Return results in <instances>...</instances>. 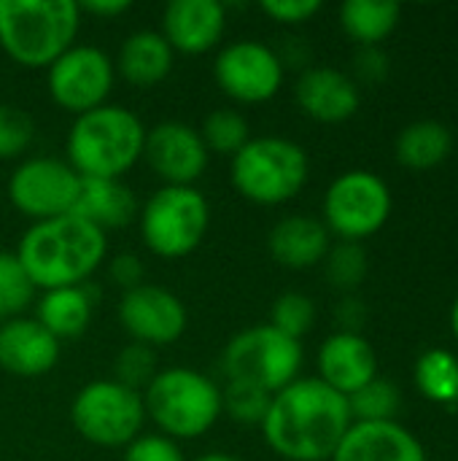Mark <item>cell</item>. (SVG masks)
<instances>
[{
    "label": "cell",
    "instance_id": "obj_1",
    "mask_svg": "<svg viewBox=\"0 0 458 461\" xmlns=\"http://www.w3.org/2000/svg\"><path fill=\"white\" fill-rule=\"evenodd\" d=\"M348 397L319 378H297L273 394L262 435L286 461H332L351 429Z\"/></svg>",
    "mask_w": 458,
    "mask_h": 461
},
{
    "label": "cell",
    "instance_id": "obj_2",
    "mask_svg": "<svg viewBox=\"0 0 458 461\" xmlns=\"http://www.w3.org/2000/svg\"><path fill=\"white\" fill-rule=\"evenodd\" d=\"M108 251L105 232L67 213L35 221L16 246V259L35 289L84 286L103 265Z\"/></svg>",
    "mask_w": 458,
    "mask_h": 461
},
{
    "label": "cell",
    "instance_id": "obj_3",
    "mask_svg": "<svg viewBox=\"0 0 458 461\" xmlns=\"http://www.w3.org/2000/svg\"><path fill=\"white\" fill-rule=\"evenodd\" d=\"M143 122L130 108L105 103L76 116L65 140L67 165L81 178L121 181V176L143 159Z\"/></svg>",
    "mask_w": 458,
    "mask_h": 461
},
{
    "label": "cell",
    "instance_id": "obj_4",
    "mask_svg": "<svg viewBox=\"0 0 458 461\" xmlns=\"http://www.w3.org/2000/svg\"><path fill=\"white\" fill-rule=\"evenodd\" d=\"M81 27L76 0H0V46L22 68H51Z\"/></svg>",
    "mask_w": 458,
    "mask_h": 461
},
{
    "label": "cell",
    "instance_id": "obj_5",
    "mask_svg": "<svg viewBox=\"0 0 458 461\" xmlns=\"http://www.w3.org/2000/svg\"><path fill=\"white\" fill-rule=\"evenodd\" d=\"M146 419L170 440H194L213 429L221 413V386L192 367H167L143 389Z\"/></svg>",
    "mask_w": 458,
    "mask_h": 461
},
{
    "label": "cell",
    "instance_id": "obj_6",
    "mask_svg": "<svg viewBox=\"0 0 458 461\" xmlns=\"http://www.w3.org/2000/svg\"><path fill=\"white\" fill-rule=\"evenodd\" d=\"M310 176L308 151L278 135L251 138L229 162L235 192L254 205H283L294 200Z\"/></svg>",
    "mask_w": 458,
    "mask_h": 461
},
{
    "label": "cell",
    "instance_id": "obj_7",
    "mask_svg": "<svg viewBox=\"0 0 458 461\" xmlns=\"http://www.w3.org/2000/svg\"><path fill=\"white\" fill-rule=\"evenodd\" d=\"M302 367L300 340L278 332L270 324H256L238 332L221 354L224 384H246L267 394H278L297 381Z\"/></svg>",
    "mask_w": 458,
    "mask_h": 461
},
{
    "label": "cell",
    "instance_id": "obj_8",
    "mask_svg": "<svg viewBox=\"0 0 458 461\" xmlns=\"http://www.w3.org/2000/svg\"><path fill=\"white\" fill-rule=\"evenodd\" d=\"M138 224L154 257L184 259L200 249L211 224V205L194 186H162L143 203Z\"/></svg>",
    "mask_w": 458,
    "mask_h": 461
},
{
    "label": "cell",
    "instance_id": "obj_9",
    "mask_svg": "<svg viewBox=\"0 0 458 461\" xmlns=\"http://www.w3.org/2000/svg\"><path fill=\"white\" fill-rule=\"evenodd\" d=\"M76 432L100 448H127L143 429L146 408L140 392L121 386L113 378L92 381L78 389L70 405Z\"/></svg>",
    "mask_w": 458,
    "mask_h": 461
},
{
    "label": "cell",
    "instance_id": "obj_10",
    "mask_svg": "<svg viewBox=\"0 0 458 461\" xmlns=\"http://www.w3.org/2000/svg\"><path fill=\"white\" fill-rule=\"evenodd\" d=\"M391 216V192L386 181L370 170H348L337 176L324 197V227L346 243L375 235Z\"/></svg>",
    "mask_w": 458,
    "mask_h": 461
},
{
    "label": "cell",
    "instance_id": "obj_11",
    "mask_svg": "<svg viewBox=\"0 0 458 461\" xmlns=\"http://www.w3.org/2000/svg\"><path fill=\"white\" fill-rule=\"evenodd\" d=\"M78 192L81 176L67 165V159L54 157H30L16 165L8 178L11 205L32 219V224L73 213Z\"/></svg>",
    "mask_w": 458,
    "mask_h": 461
},
{
    "label": "cell",
    "instance_id": "obj_12",
    "mask_svg": "<svg viewBox=\"0 0 458 461\" xmlns=\"http://www.w3.org/2000/svg\"><path fill=\"white\" fill-rule=\"evenodd\" d=\"M46 70L51 100L73 116L105 105L116 81V65L97 46H70Z\"/></svg>",
    "mask_w": 458,
    "mask_h": 461
},
{
    "label": "cell",
    "instance_id": "obj_13",
    "mask_svg": "<svg viewBox=\"0 0 458 461\" xmlns=\"http://www.w3.org/2000/svg\"><path fill=\"white\" fill-rule=\"evenodd\" d=\"M213 78L229 100L256 105L281 92L283 62L278 51L262 41H235L219 51L213 62Z\"/></svg>",
    "mask_w": 458,
    "mask_h": 461
},
{
    "label": "cell",
    "instance_id": "obj_14",
    "mask_svg": "<svg viewBox=\"0 0 458 461\" xmlns=\"http://www.w3.org/2000/svg\"><path fill=\"white\" fill-rule=\"evenodd\" d=\"M119 321L132 343H143L148 348L175 343L189 324L186 305L170 289L140 284L121 294L119 303Z\"/></svg>",
    "mask_w": 458,
    "mask_h": 461
},
{
    "label": "cell",
    "instance_id": "obj_15",
    "mask_svg": "<svg viewBox=\"0 0 458 461\" xmlns=\"http://www.w3.org/2000/svg\"><path fill=\"white\" fill-rule=\"evenodd\" d=\"M143 159L165 181V186H192L205 173L211 154L200 138V130L186 122L167 119L146 130Z\"/></svg>",
    "mask_w": 458,
    "mask_h": 461
},
{
    "label": "cell",
    "instance_id": "obj_16",
    "mask_svg": "<svg viewBox=\"0 0 458 461\" xmlns=\"http://www.w3.org/2000/svg\"><path fill=\"white\" fill-rule=\"evenodd\" d=\"M227 8L219 0H170L162 14V35L173 51L205 54L219 46Z\"/></svg>",
    "mask_w": 458,
    "mask_h": 461
},
{
    "label": "cell",
    "instance_id": "obj_17",
    "mask_svg": "<svg viewBox=\"0 0 458 461\" xmlns=\"http://www.w3.org/2000/svg\"><path fill=\"white\" fill-rule=\"evenodd\" d=\"M297 105L305 116L321 122V124H340L348 122L362 103L356 81L337 70V68H305L294 86Z\"/></svg>",
    "mask_w": 458,
    "mask_h": 461
},
{
    "label": "cell",
    "instance_id": "obj_18",
    "mask_svg": "<svg viewBox=\"0 0 458 461\" xmlns=\"http://www.w3.org/2000/svg\"><path fill=\"white\" fill-rule=\"evenodd\" d=\"M378 378V357L359 332H335L319 348V381L343 397Z\"/></svg>",
    "mask_w": 458,
    "mask_h": 461
},
{
    "label": "cell",
    "instance_id": "obj_19",
    "mask_svg": "<svg viewBox=\"0 0 458 461\" xmlns=\"http://www.w3.org/2000/svg\"><path fill=\"white\" fill-rule=\"evenodd\" d=\"M59 340L35 319L16 316L0 324V370L16 378H38L54 370Z\"/></svg>",
    "mask_w": 458,
    "mask_h": 461
},
{
    "label": "cell",
    "instance_id": "obj_20",
    "mask_svg": "<svg viewBox=\"0 0 458 461\" xmlns=\"http://www.w3.org/2000/svg\"><path fill=\"white\" fill-rule=\"evenodd\" d=\"M332 461H427L424 446L397 421H354Z\"/></svg>",
    "mask_w": 458,
    "mask_h": 461
},
{
    "label": "cell",
    "instance_id": "obj_21",
    "mask_svg": "<svg viewBox=\"0 0 458 461\" xmlns=\"http://www.w3.org/2000/svg\"><path fill=\"white\" fill-rule=\"evenodd\" d=\"M267 249L278 265L289 270H308L329 254V230L313 216H286L270 230Z\"/></svg>",
    "mask_w": 458,
    "mask_h": 461
},
{
    "label": "cell",
    "instance_id": "obj_22",
    "mask_svg": "<svg viewBox=\"0 0 458 461\" xmlns=\"http://www.w3.org/2000/svg\"><path fill=\"white\" fill-rule=\"evenodd\" d=\"M73 216L89 221L100 232L121 230L138 216L135 192L116 178H81V192Z\"/></svg>",
    "mask_w": 458,
    "mask_h": 461
},
{
    "label": "cell",
    "instance_id": "obj_23",
    "mask_svg": "<svg viewBox=\"0 0 458 461\" xmlns=\"http://www.w3.org/2000/svg\"><path fill=\"white\" fill-rule=\"evenodd\" d=\"M173 57L175 51L170 49L162 32L138 30L124 38L119 57H116V70L121 73L127 84L138 89H151L170 76Z\"/></svg>",
    "mask_w": 458,
    "mask_h": 461
},
{
    "label": "cell",
    "instance_id": "obj_24",
    "mask_svg": "<svg viewBox=\"0 0 458 461\" xmlns=\"http://www.w3.org/2000/svg\"><path fill=\"white\" fill-rule=\"evenodd\" d=\"M94 313V300L86 286H62L40 294L35 321L57 340H70L86 332Z\"/></svg>",
    "mask_w": 458,
    "mask_h": 461
},
{
    "label": "cell",
    "instance_id": "obj_25",
    "mask_svg": "<svg viewBox=\"0 0 458 461\" xmlns=\"http://www.w3.org/2000/svg\"><path fill=\"white\" fill-rule=\"evenodd\" d=\"M451 149H454L451 130L435 119L413 122L397 138V159L410 170H432L443 165Z\"/></svg>",
    "mask_w": 458,
    "mask_h": 461
},
{
    "label": "cell",
    "instance_id": "obj_26",
    "mask_svg": "<svg viewBox=\"0 0 458 461\" xmlns=\"http://www.w3.org/2000/svg\"><path fill=\"white\" fill-rule=\"evenodd\" d=\"M340 24L359 46H378L400 24V5L389 0H346L340 5Z\"/></svg>",
    "mask_w": 458,
    "mask_h": 461
},
{
    "label": "cell",
    "instance_id": "obj_27",
    "mask_svg": "<svg viewBox=\"0 0 458 461\" xmlns=\"http://www.w3.org/2000/svg\"><path fill=\"white\" fill-rule=\"evenodd\" d=\"M416 386L440 405L458 402V359L445 348H432L416 362Z\"/></svg>",
    "mask_w": 458,
    "mask_h": 461
},
{
    "label": "cell",
    "instance_id": "obj_28",
    "mask_svg": "<svg viewBox=\"0 0 458 461\" xmlns=\"http://www.w3.org/2000/svg\"><path fill=\"white\" fill-rule=\"evenodd\" d=\"M200 138L208 149V154H221V157H235L248 140V122L240 111L232 108H216L205 116L202 127H200Z\"/></svg>",
    "mask_w": 458,
    "mask_h": 461
},
{
    "label": "cell",
    "instance_id": "obj_29",
    "mask_svg": "<svg viewBox=\"0 0 458 461\" xmlns=\"http://www.w3.org/2000/svg\"><path fill=\"white\" fill-rule=\"evenodd\" d=\"M402 405V394L397 389V384L386 381V378H373L367 386H362L359 392H354L348 397V408H351V419L354 421H394L397 411Z\"/></svg>",
    "mask_w": 458,
    "mask_h": 461
},
{
    "label": "cell",
    "instance_id": "obj_30",
    "mask_svg": "<svg viewBox=\"0 0 458 461\" xmlns=\"http://www.w3.org/2000/svg\"><path fill=\"white\" fill-rule=\"evenodd\" d=\"M35 286L24 267L19 265L13 251H0V324L22 316V311L32 303Z\"/></svg>",
    "mask_w": 458,
    "mask_h": 461
},
{
    "label": "cell",
    "instance_id": "obj_31",
    "mask_svg": "<svg viewBox=\"0 0 458 461\" xmlns=\"http://www.w3.org/2000/svg\"><path fill=\"white\" fill-rule=\"evenodd\" d=\"M316 324V305L308 294L302 292H283L270 311V327H275L278 332L300 340L302 335H308Z\"/></svg>",
    "mask_w": 458,
    "mask_h": 461
},
{
    "label": "cell",
    "instance_id": "obj_32",
    "mask_svg": "<svg viewBox=\"0 0 458 461\" xmlns=\"http://www.w3.org/2000/svg\"><path fill=\"white\" fill-rule=\"evenodd\" d=\"M327 281L340 292H354L367 276V254L359 243H337L324 257Z\"/></svg>",
    "mask_w": 458,
    "mask_h": 461
},
{
    "label": "cell",
    "instance_id": "obj_33",
    "mask_svg": "<svg viewBox=\"0 0 458 461\" xmlns=\"http://www.w3.org/2000/svg\"><path fill=\"white\" fill-rule=\"evenodd\" d=\"M273 394L246 386V384H224L221 386V413H227L238 424H259L267 416Z\"/></svg>",
    "mask_w": 458,
    "mask_h": 461
},
{
    "label": "cell",
    "instance_id": "obj_34",
    "mask_svg": "<svg viewBox=\"0 0 458 461\" xmlns=\"http://www.w3.org/2000/svg\"><path fill=\"white\" fill-rule=\"evenodd\" d=\"M35 140V122L27 111L0 103V159L22 157Z\"/></svg>",
    "mask_w": 458,
    "mask_h": 461
},
{
    "label": "cell",
    "instance_id": "obj_35",
    "mask_svg": "<svg viewBox=\"0 0 458 461\" xmlns=\"http://www.w3.org/2000/svg\"><path fill=\"white\" fill-rule=\"evenodd\" d=\"M157 373H159L157 370V351L143 346V343H130L116 357V378L113 381L143 394V389L154 381Z\"/></svg>",
    "mask_w": 458,
    "mask_h": 461
},
{
    "label": "cell",
    "instance_id": "obj_36",
    "mask_svg": "<svg viewBox=\"0 0 458 461\" xmlns=\"http://www.w3.org/2000/svg\"><path fill=\"white\" fill-rule=\"evenodd\" d=\"M124 461H184V454L175 440L165 435H138L127 448Z\"/></svg>",
    "mask_w": 458,
    "mask_h": 461
},
{
    "label": "cell",
    "instance_id": "obj_37",
    "mask_svg": "<svg viewBox=\"0 0 458 461\" xmlns=\"http://www.w3.org/2000/svg\"><path fill=\"white\" fill-rule=\"evenodd\" d=\"M262 11L281 24H302L321 11V0H262Z\"/></svg>",
    "mask_w": 458,
    "mask_h": 461
},
{
    "label": "cell",
    "instance_id": "obj_38",
    "mask_svg": "<svg viewBox=\"0 0 458 461\" xmlns=\"http://www.w3.org/2000/svg\"><path fill=\"white\" fill-rule=\"evenodd\" d=\"M354 65H356V73L364 81H383L386 73H389V57L378 46H359V51L354 57Z\"/></svg>",
    "mask_w": 458,
    "mask_h": 461
},
{
    "label": "cell",
    "instance_id": "obj_39",
    "mask_svg": "<svg viewBox=\"0 0 458 461\" xmlns=\"http://www.w3.org/2000/svg\"><path fill=\"white\" fill-rule=\"evenodd\" d=\"M143 276H146L143 262H140L135 254H119V257L111 259V278H113V284L121 286L124 292L140 286V284H143Z\"/></svg>",
    "mask_w": 458,
    "mask_h": 461
},
{
    "label": "cell",
    "instance_id": "obj_40",
    "mask_svg": "<svg viewBox=\"0 0 458 461\" xmlns=\"http://www.w3.org/2000/svg\"><path fill=\"white\" fill-rule=\"evenodd\" d=\"M81 8V16L89 14V16H97V19H113V16H121L132 8L130 0H84L78 3Z\"/></svg>",
    "mask_w": 458,
    "mask_h": 461
},
{
    "label": "cell",
    "instance_id": "obj_41",
    "mask_svg": "<svg viewBox=\"0 0 458 461\" xmlns=\"http://www.w3.org/2000/svg\"><path fill=\"white\" fill-rule=\"evenodd\" d=\"M337 319L343 321V332H356V327L362 324V319H364V308L359 305V300H354V297H348V300H343V305H340V311H337Z\"/></svg>",
    "mask_w": 458,
    "mask_h": 461
},
{
    "label": "cell",
    "instance_id": "obj_42",
    "mask_svg": "<svg viewBox=\"0 0 458 461\" xmlns=\"http://www.w3.org/2000/svg\"><path fill=\"white\" fill-rule=\"evenodd\" d=\"M194 461H243L238 459V456H232V454H224V451H211V454H202L200 459Z\"/></svg>",
    "mask_w": 458,
    "mask_h": 461
},
{
    "label": "cell",
    "instance_id": "obj_43",
    "mask_svg": "<svg viewBox=\"0 0 458 461\" xmlns=\"http://www.w3.org/2000/svg\"><path fill=\"white\" fill-rule=\"evenodd\" d=\"M451 327H454V335H456L458 340V297L456 303H454V308H451Z\"/></svg>",
    "mask_w": 458,
    "mask_h": 461
}]
</instances>
